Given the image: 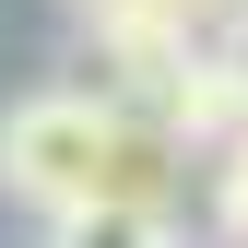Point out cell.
Returning <instances> with one entry per match:
<instances>
[{
  "label": "cell",
  "mask_w": 248,
  "mask_h": 248,
  "mask_svg": "<svg viewBox=\"0 0 248 248\" xmlns=\"http://www.w3.org/2000/svg\"><path fill=\"white\" fill-rule=\"evenodd\" d=\"M71 12H83V24H118V12H142V0H71Z\"/></svg>",
  "instance_id": "cell-7"
},
{
  "label": "cell",
  "mask_w": 248,
  "mask_h": 248,
  "mask_svg": "<svg viewBox=\"0 0 248 248\" xmlns=\"http://www.w3.org/2000/svg\"><path fill=\"white\" fill-rule=\"evenodd\" d=\"M142 12H166L177 36H201V47H213V36H225V24L248 12V0H142Z\"/></svg>",
  "instance_id": "cell-5"
},
{
  "label": "cell",
  "mask_w": 248,
  "mask_h": 248,
  "mask_svg": "<svg viewBox=\"0 0 248 248\" xmlns=\"http://www.w3.org/2000/svg\"><path fill=\"white\" fill-rule=\"evenodd\" d=\"M47 248H177V213L107 201V213H71V225H47Z\"/></svg>",
  "instance_id": "cell-3"
},
{
  "label": "cell",
  "mask_w": 248,
  "mask_h": 248,
  "mask_svg": "<svg viewBox=\"0 0 248 248\" xmlns=\"http://www.w3.org/2000/svg\"><path fill=\"white\" fill-rule=\"evenodd\" d=\"M0 189H12L24 213H47V225H71V213H107V201H142L166 213L177 189V154L142 130V118H118L95 95H24L0 107Z\"/></svg>",
  "instance_id": "cell-1"
},
{
  "label": "cell",
  "mask_w": 248,
  "mask_h": 248,
  "mask_svg": "<svg viewBox=\"0 0 248 248\" xmlns=\"http://www.w3.org/2000/svg\"><path fill=\"white\" fill-rule=\"evenodd\" d=\"M213 71H225V83H236V107H248V12L225 24V36H213Z\"/></svg>",
  "instance_id": "cell-6"
},
{
  "label": "cell",
  "mask_w": 248,
  "mask_h": 248,
  "mask_svg": "<svg viewBox=\"0 0 248 248\" xmlns=\"http://www.w3.org/2000/svg\"><path fill=\"white\" fill-rule=\"evenodd\" d=\"M213 225L248 248V142H225V154H213Z\"/></svg>",
  "instance_id": "cell-4"
},
{
  "label": "cell",
  "mask_w": 248,
  "mask_h": 248,
  "mask_svg": "<svg viewBox=\"0 0 248 248\" xmlns=\"http://www.w3.org/2000/svg\"><path fill=\"white\" fill-rule=\"evenodd\" d=\"M189 59H201V36H177L166 12H118V24H83V83L71 95H95V107H118V118H166V95L189 83Z\"/></svg>",
  "instance_id": "cell-2"
}]
</instances>
